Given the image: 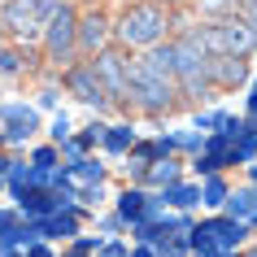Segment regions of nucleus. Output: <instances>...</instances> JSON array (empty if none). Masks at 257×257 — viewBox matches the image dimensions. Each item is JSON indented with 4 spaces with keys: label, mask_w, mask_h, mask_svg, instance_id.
<instances>
[{
    "label": "nucleus",
    "mask_w": 257,
    "mask_h": 257,
    "mask_svg": "<svg viewBox=\"0 0 257 257\" xmlns=\"http://www.w3.org/2000/svg\"><path fill=\"white\" fill-rule=\"evenodd\" d=\"M0 149H5V136H0Z\"/></svg>",
    "instance_id": "nucleus-48"
},
{
    "label": "nucleus",
    "mask_w": 257,
    "mask_h": 257,
    "mask_svg": "<svg viewBox=\"0 0 257 257\" xmlns=\"http://www.w3.org/2000/svg\"><path fill=\"white\" fill-rule=\"evenodd\" d=\"M31 70V57L22 48H9V44H0V79H18V74H27Z\"/></svg>",
    "instance_id": "nucleus-20"
},
{
    "label": "nucleus",
    "mask_w": 257,
    "mask_h": 257,
    "mask_svg": "<svg viewBox=\"0 0 257 257\" xmlns=\"http://www.w3.org/2000/svg\"><path fill=\"white\" fill-rule=\"evenodd\" d=\"M96 227H100V235H122V231H126V222H122L118 214H105Z\"/></svg>",
    "instance_id": "nucleus-34"
},
{
    "label": "nucleus",
    "mask_w": 257,
    "mask_h": 257,
    "mask_svg": "<svg viewBox=\"0 0 257 257\" xmlns=\"http://www.w3.org/2000/svg\"><path fill=\"white\" fill-rule=\"evenodd\" d=\"M57 5H61V0H5V5H0V27L31 44V40H40L44 22L53 18Z\"/></svg>",
    "instance_id": "nucleus-5"
},
{
    "label": "nucleus",
    "mask_w": 257,
    "mask_h": 257,
    "mask_svg": "<svg viewBox=\"0 0 257 257\" xmlns=\"http://www.w3.org/2000/svg\"><path fill=\"white\" fill-rule=\"evenodd\" d=\"M48 136H53V144H61V140H70V136H74V126H70V118H66V113H57V118H53Z\"/></svg>",
    "instance_id": "nucleus-32"
},
{
    "label": "nucleus",
    "mask_w": 257,
    "mask_h": 257,
    "mask_svg": "<svg viewBox=\"0 0 257 257\" xmlns=\"http://www.w3.org/2000/svg\"><path fill=\"white\" fill-rule=\"evenodd\" d=\"M0 257H27V253H22V248H9V253H0Z\"/></svg>",
    "instance_id": "nucleus-46"
},
{
    "label": "nucleus",
    "mask_w": 257,
    "mask_h": 257,
    "mask_svg": "<svg viewBox=\"0 0 257 257\" xmlns=\"http://www.w3.org/2000/svg\"><path fill=\"white\" fill-rule=\"evenodd\" d=\"M175 179H183V162H179V153H175V157H157V162L144 170L140 188L157 192V188H166V183H175Z\"/></svg>",
    "instance_id": "nucleus-16"
},
{
    "label": "nucleus",
    "mask_w": 257,
    "mask_h": 257,
    "mask_svg": "<svg viewBox=\"0 0 257 257\" xmlns=\"http://www.w3.org/2000/svg\"><path fill=\"white\" fill-rule=\"evenodd\" d=\"M113 214L131 227V222H140V218L149 214V188H140V183H126V188L118 192V205H113Z\"/></svg>",
    "instance_id": "nucleus-14"
},
{
    "label": "nucleus",
    "mask_w": 257,
    "mask_h": 257,
    "mask_svg": "<svg viewBox=\"0 0 257 257\" xmlns=\"http://www.w3.org/2000/svg\"><path fill=\"white\" fill-rule=\"evenodd\" d=\"M74 27H79V14H74V5H57L53 18L44 22L40 40H44V53H48V61L53 66H70L74 61V53H79V44H74Z\"/></svg>",
    "instance_id": "nucleus-6"
},
{
    "label": "nucleus",
    "mask_w": 257,
    "mask_h": 257,
    "mask_svg": "<svg viewBox=\"0 0 257 257\" xmlns=\"http://www.w3.org/2000/svg\"><path fill=\"white\" fill-rule=\"evenodd\" d=\"M0 136H5V149H22L27 140L40 136V109L35 105H0Z\"/></svg>",
    "instance_id": "nucleus-9"
},
{
    "label": "nucleus",
    "mask_w": 257,
    "mask_h": 257,
    "mask_svg": "<svg viewBox=\"0 0 257 257\" xmlns=\"http://www.w3.org/2000/svg\"><path fill=\"white\" fill-rule=\"evenodd\" d=\"M201 144H205V131H175V153H201Z\"/></svg>",
    "instance_id": "nucleus-25"
},
{
    "label": "nucleus",
    "mask_w": 257,
    "mask_h": 257,
    "mask_svg": "<svg viewBox=\"0 0 257 257\" xmlns=\"http://www.w3.org/2000/svg\"><path fill=\"white\" fill-rule=\"evenodd\" d=\"M22 253L27 257H57V248H53V240H35V244H27Z\"/></svg>",
    "instance_id": "nucleus-35"
},
{
    "label": "nucleus",
    "mask_w": 257,
    "mask_h": 257,
    "mask_svg": "<svg viewBox=\"0 0 257 257\" xmlns=\"http://www.w3.org/2000/svg\"><path fill=\"white\" fill-rule=\"evenodd\" d=\"M105 240H109V235H83V231H79V235H74L70 244H74V248H83V253H92V257H96V248H100Z\"/></svg>",
    "instance_id": "nucleus-33"
},
{
    "label": "nucleus",
    "mask_w": 257,
    "mask_h": 257,
    "mask_svg": "<svg viewBox=\"0 0 257 257\" xmlns=\"http://www.w3.org/2000/svg\"><path fill=\"white\" fill-rule=\"evenodd\" d=\"M235 14H240L248 27H257V0H240V5H235Z\"/></svg>",
    "instance_id": "nucleus-36"
},
{
    "label": "nucleus",
    "mask_w": 257,
    "mask_h": 257,
    "mask_svg": "<svg viewBox=\"0 0 257 257\" xmlns=\"http://www.w3.org/2000/svg\"><path fill=\"white\" fill-rule=\"evenodd\" d=\"M244 118H257V74L248 79V105H244Z\"/></svg>",
    "instance_id": "nucleus-37"
},
{
    "label": "nucleus",
    "mask_w": 257,
    "mask_h": 257,
    "mask_svg": "<svg viewBox=\"0 0 257 257\" xmlns=\"http://www.w3.org/2000/svg\"><path fill=\"white\" fill-rule=\"evenodd\" d=\"M240 131H244V113H227V118H222V126H218V136L231 140V144L240 140Z\"/></svg>",
    "instance_id": "nucleus-30"
},
{
    "label": "nucleus",
    "mask_w": 257,
    "mask_h": 257,
    "mask_svg": "<svg viewBox=\"0 0 257 257\" xmlns=\"http://www.w3.org/2000/svg\"><path fill=\"white\" fill-rule=\"evenodd\" d=\"M31 188V162H9V179H5V192H14V201L22 196V192Z\"/></svg>",
    "instance_id": "nucleus-21"
},
{
    "label": "nucleus",
    "mask_w": 257,
    "mask_h": 257,
    "mask_svg": "<svg viewBox=\"0 0 257 257\" xmlns=\"http://www.w3.org/2000/svg\"><path fill=\"white\" fill-rule=\"evenodd\" d=\"M196 40H201V48L209 57L214 53H235V57H248L257 53V27H248L240 14H227V18H214L209 27L192 31Z\"/></svg>",
    "instance_id": "nucleus-4"
},
{
    "label": "nucleus",
    "mask_w": 257,
    "mask_h": 257,
    "mask_svg": "<svg viewBox=\"0 0 257 257\" xmlns=\"http://www.w3.org/2000/svg\"><path fill=\"white\" fill-rule=\"evenodd\" d=\"M244 170H248V183H257V157H253L248 166H244Z\"/></svg>",
    "instance_id": "nucleus-43"
},
{
    "label": "nucleus",
    "mask_w": 257,
    "mask_h": 257,
    "mask_svg": "<svg viewBox=\"0 0 257 257\" xmlns=\"http://www.w3.org/2000/svg\"><path fill=\"white\" fill-rule=\"evenodd\" d=\"M205 74H209V87H214V92H231V87H240V83L253 79L248 61L235 57V53H214L205 61Z\"/></svg>",
    "instance_id": "nucleus-11"
},
{
    "label": "nucleus",
    "mask_w": 257,
    "mask_h": 257,
    "mask_svg": "<svg viewBox=\"0 0 257 257\" xmlns=\"http://www.w3.org/2000/svg\"><path fill=\"white\" fill-rule=\"evenodd\" d=\"M153 196H157L166 209H196V205H201V183H183V179H175V183L157 188Z\"/></svg>",
    "instance_id": "nucleus-15"
},
{
    "label": "nucleus",
    "mask_w": 257,
    "mask_h": 257,
    "mask_svg": "<svg viewBox=\"0 0 257 257\" xmlns=\"http://www.w3.org/2000/svg\"><path fill=\"white\" fill-rule=\"evenodd\" d=\"M140 140V131L131 126V122H113V126H105V140H100V149L109 153V157H122V153L131 149Z\"/></svg>",
    "instance_id": "nucleus-17"
},
{
    "label": "nucleus",
    "mask_w": 257,
    "mask_h": 257,
    "mask_svg": "<svg viewBox=\"0 0 257 257\" xmlns=\"http://www.w3.org/2000/svg\"><path fill=\"white\" fill-rule=\"evenodd\" d=\"M166 31H170V14H166V5L157 0H140V5H126L122 18L113 22V35H118V48H153V44L166 40Z\"/></svg>",
    "instance_id": "nucleus-2"
},
{
    "label": "nucleus",
    "mask_w": 257,
    "mask_h": 257,
    "mask_svg": "<svg viewBox=\"0 0 257 257\" xmlns=\"http://www.w3.org/2000/svg\"><path fill=\"white\" fill-rule=\"evenodd\" d=\"M57 257H92V253H83V248H74V244H61V253Z\"/></svg>",
    "instance_id": "nucleus-42"
},
{
    "label": "nucleus",
    "mask_w": 257,
    "mask_h": 257,
    "mask_svg": "<svg viewBox=\"0 0 257 257\" xmlns=\"http://www.w3.org/2000/svg\"><path fill=\"white\" fill-rule=\"evenodd\" d=\"M244 222H248V231H257V214H248V218H244Z\"/></svg>",
    "instance_id": "nucleus-45"
},
{
    "label": "nucleus",
    "mask_w": 257,
    "mask_h": 257,
    "mask_svg": "<svg viewBox=\"0 0 257 257\" xmlns=\"http://www.w3.org/2000/svg\"><path fill=\"white\" fill-rule=\"evenodd\" d=\"M196 5H201V14H209V18H227V14H235L240 0H196Z\"/></svg>",
    "instance_id": "nucleus-29"
},
{
    "label": "nucleus",
    "mask_w": 257,
    "mask_h": 257,
    "mask_svg": "<svg viewBox=\"0 0 257 257\" xmlns=\"http://www.w3.org/2000/svg\"><path fill=\"white\" fill-rule=\"evenodd\" d=\"M9 162H14V157L0 149V192H5V179H9Z\"/></svg>",
    "instance_id": "nucleus-40"
},
{
    "label": "nucleus",
    "mask_w": 257,
    "mask_h": 257,
    "mask_svg": "<svg viewBox=\"0 0 257 257\" xmlns=\"http://www.w3.org/2000/svg\"><path fill=\"white\" fill-rule=\"evenodd\" d=\"M83 218H87V209H83V205H61V209H53L48 218H40L44 240H53V244H70V240L83 231Z\"/></svg>",
    "instance_id": "nucleus-12"
},
{
    "label": "nucleus",
    "mask_w": 257,
    "mask_h": 257,
    "mask_svg": "<svg viewBox=\"0 0 257 257\" xmlns=\"http://www.w3.org/2000/svg\"><path fill=\"white\" fill-rule=\"evenodd\" d=\"M131 257H157V253H153V244H131Z\"/></svg>",
    "instance_id": "nucleus-41"
},
{
    "label": "nucleus",
    "mask_w": 257,
    "mask_h": 257,
    "mask_svg": "<svg viewBox=\"0 0 257 257\" xmlns=\"http://www.w3.org/2000/svg\"><path fill=\"white\" fill-rule=\"evenodd\" d=\"M240 253H244V257H257V244H248V248H240Z\"/></svg>",
    "instance_id": "nucleus-44"
},
{
    "label": "nucleus",
    "mask_w": 257,
    "mask_h": 257,
    "mask_svg": "<svg viewBox=\"0 0 257 257\" xmlns=\"http://www.w3.org/2000/svg\"><path fill=\"white\" fill-rule=\"evenodd\" d=\"M31 166H48V170H53V166H61V149H57V144L35 149V153H31Z\"/></svg>",
    "instance_id": "nucleus-28"
},
{
    "label": "nucleus",
    "mask_w": 257,
    "mask_h": 257,
    "mask_svg": "<svg viewBox=\"0 0 257 257\" xmlns=\"http://www.w3.org/2000/svg\"><path fill=\"white\" fill-rule=\"evenodd\" d=\"M35 105H40V109H57V87H44Z\"/></svg>",
    "instance_id": "nucleus-39"
},
{
    "label": "nucleus",
    "mask_w": 257,
    "mask_h": 257,
    "mask_svg": "<svg viewBox=\"0 0 257 257\" xmlns=\"http://www.w3.org/2000/svg\"><path fill=\"white\" fill-rule=\"evenodd\" d=\"M196 183H201V209H222V201H227V192H231L227 175L218 170V175H209V179H196Z\"/></svg>",
    "instance_id": "nucleus-19"
},
{
    "label": "nucleus",
    "mask_w": 257,
    "mask_h": 257,
    "mask_svg": "<svg viewBox=\"0 0 257 257\" xmlns=\"http://www.w3.org/2000/svg\"><path fill=\"white\" fill-rule=\"evenodd\" d=\"M126 66H131V105L144 118H162L175 109V44H153L144 57L126 61Z\"/></svg>",
    "instance_id": "nucleus-1"
},
{
    "label": "nucleus",
    "mask_w": 257,
    "mask_h": 257,
    "mask_svg": "<svg viewBox=\"0 0 257 257\" xmlns=\"http://www.w3.org/2000/svg\"><path fill=\"white\" fill-rule=\"evenodd\" d=\"M192 175L196 179H209V175H218V170H222V162H218V157H209V153H192Z\"/></svg>",
    "instance_id": "nucleus-24"
},
{
    "label": "nucleus",
    "mask_w": 257,
    "mask_h": 257,
    "mask_svg": "<svg viewBox=\"0 0 257 257\" xmlns=\"http://www.w3.org/2000/svg\"><path fill=\"white\" fill-rule=\"evenodd\" d=\"M96 257H131V244L126 240H118V235H109L100 248H96Z\"/></svg>",
    "instance_id": "nucleus-31"
},
{
    "label": "nucleus",
    "mask_w": 257,
    "mask_h": 257,
    "mask_svg": "<svg viewBox=\"0 0 257 257\" xmlns=\"http://www.w3.org/2000/svg\"><path fill=\"white\" fill-rule=\"evenodd\" d=\"M222 118H227V109H196V113H192V126H196V131H218Z\"/></svg>",
    "instance_id": "nucleus-23"
},
{
    "label": "nucleus",
    "mask_w": 257,
    "mask_h": 257,
    "mask_svg": "<svg viewBox=\"0 0 257 257\" xmlns=\"http://www.w3.org/2000/svg\"><path fill=\"white\" fill-rule=\"evenodd\" d=\"M126 61H131L126 48H100L92 57L96 79H100V87H105V96L113 105H131V66Z\"/></svg>",
    "instance_id": "nucleus-7"
},
{
    "label": "nucleus",
    "mask_w": 257,
    "mask_h": 257,
    "mask_svg": "<svg viewBox=\"0 0 257 257\" xmlns=\"http://www.w3.org/2000/svg\"><path fill=\"white\" fill-rule=\"evenodd\" d=\"M61 83H66V92L79 100V105H87L92 113H109L113 109V100L105 96V87H100V79H96L92 61H83V66H66V74H61Z\"/></svg>",
    "instance_id": "nucleus-8"
},
{
    "label": "nucleus",
    "mask_w": 257,
    "mask_h": 257,
    "mask_svg": "<svg viewBox=\"0 0 257 257\" xmlns=\"http://www.w3.org/2000/svg\"><path fill=\"white\" fill-rule=\"evenodd\" d=\"M18 218H22V214H18V205H14V209H5V205H0V231L18 227Z\"/></svg>",
    "instance_id": "nucleus-38"
},
{
    "label": "nucleus",
    "mask_w": 257,
    "mask_h": 257,
    "mask_svg": "<svg viewBox=\"0 0 257 257\" xmlns=\"http://www.w3.org/2000/svg\"><path fill=\"white\" fill-rule=\"evenodd\" d=\"M205 61H209V53H205L201 40L188 31V35L175 44V87H179V96H188V100H214Z\"/></svg>",
    "instance_id": "nucleus-3"
},
{
    "label": "nucleus",
    "mask_w": 257,
    "mask_h": 257,
    "mask_svg": "<svg viewBox=\"0 0 257 257\" xmlns=\"http://www.w3.org/2000/svg\"><path fill=\"white\" fill-rule=\"evenodd\" d=\"M66 170H70V179H74V183H105V175H109V166L100 162V157H92V153H87V157H79V162H70Z\"/></svg>",
    "instance_id": "nucleus-18"
},
{
    "label": "nucleus",
    "mask_w": 257,
    "mask_h": 257,
    "mask_svg": "<svg viewBox=\"0 0 257 257\" xmlns=\"http://www.w3.org/2000/svg\"><path fill=\"white\" fill-rule=\"evenodd\" d=\"M218 257H244V253H240V248H231V253H218Z\"/></svg>",
    "instance_id": "nucleus-47"
},
{
    "label": "nucleus",
    "mask_w": 257,
    "mask_h": 257,
    "mask_svg": "<svg viewBox=\"0 0 257 257\" xmlns=\"http://www.w3.org/2000/svg\"><path fill=\"white\" fill-rule=\"evenodd\" d=\"M57 149H61V162H79V157H87V153H92V149H87V144H83V140L79 136H70V140H61V144H57Z\"/></svg>",
    "instance_id": "nucleus-26"
},
{
    "label": "nucleus",
    "mask_w": 257,
    "mask_h": 257,
    "mask_svg": "<svg viewBox=\"0 0 257 257\" xmlns=\"http://www.w3.org/2000/svg\"><path fill=\"white\" fill-rule=\"evenodd\" d=\"M153 253L157 257H192V248L183 235H162V240H153Z\"/></svg>",
    "instance_id": "nucleus-22"
},
{
    "label": "nucleus",
    "mask_w": 257,
    "mask_h": 257,
    "mask_svg": "<svg viewBox=\"0 0 257 257\" xmlns=\"http://www.w3.org/2000/svg\"><path fill=\"white\" fill-rule=\"evenodd\" d=\"M105 126H109V122L92 118V122H87V126H83V131H79V140H83V144H87V149H100V140H105Z\"/></svg>",
    "instance_id": "nucleus-27"
},
{
    "label": "nucleus",
    "mask_w": 257,
    "mask_h": 257,
    "mask_svg": "<svg viewBox=\"0 0 257 257\" xmlns=\"http://www.w3.org/2000/svg\"><path fill=\"white\" fill-rule=\"evenodd\" d=\"M0 5H5V0H0Z\"/></svg>",
    "instance_id": "nucleus-49"
},
{
    "label": "nucleus",
    "mask_w": 257,
    "mask_h": 257,
    "mask_svg": "<svg viewBox=\"0 0 257 257\" xmlns=\"http://www.w3.org/2000/svg\"><path fill=\"white\" fill-rule=\"evenodd\" d=\"M109 35H113V22H109L105 14H83L79 27H74V44H79L83 57H96L100 48H109Z\"/></svg>",
    "instance_id": "nucleus-13"
},
{
    "label": "nucleus",
    "mask_w": 257,
    "mask_h": 257,
    "mask_svg": "<svg viewBox=\"0 0 257 257\" xmlns=\"http://www.w3.org/2000/svg\"><path fill=\"white\" fill-rule=\"evenodd\" d=\"M196 227H201L205 235L214 240V248H218V253H231V248H240V244L248 240V235H253L244 218H231V214H222V209H214V214L205 218V222H196Z\"/></svg>",
    "instance_id": "nucleus-10"
}]
</instances>
